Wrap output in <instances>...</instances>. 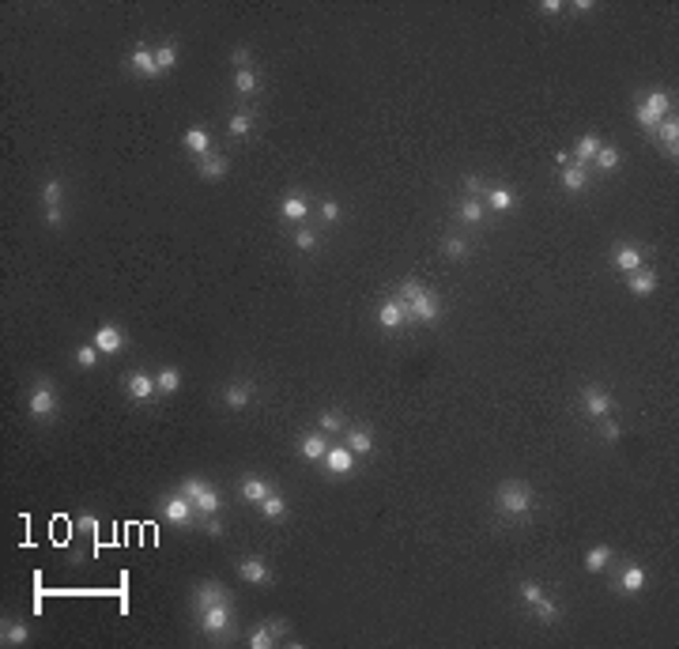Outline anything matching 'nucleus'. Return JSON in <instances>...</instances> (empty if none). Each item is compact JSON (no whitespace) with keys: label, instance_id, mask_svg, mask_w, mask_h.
Returning <instances> with one entry per match:
<instances>
[{"label":"nucleus","instance_id":"1","mask_svg":"<svg viewBox=\"0 0 679 649\" xmlns=\"http://www.w3.org/2000/svg\"><path fill=\"white\" fill-rule=\"evenodd\" d=\"M495 506L506 518H525V513H532V506H536V498H532V487L525 480H506L495 495Z\"/></svg>","mask_w":679,"mask_h":649},{"label":"nucleus","instance_id":"2","mask_svg":"<svg viewBox=\"0 0 679 649\" xmlns=\"http://www.w3.org/2000/svg\"><path fill=\"white\" fill-rule=\"evenodd\" d=\"M196 619H201V630L208 638H226L234 627V600H211L204 608H196Z\"/></svg>","mask_w":679,"mask_h":649},{"label":"nucleus","instance_id":"3","mask_svg":"<svg viewBox=\"0 0 679 649\" xmlns=\"http://www.w3.org/2000/svg\"><path fill=\"white\" fill-rule=\"evenodd\" d=\"M178 491L193 502L196 513H219V491H216L208 480H201V476H189V480H185Z\"/></svg>","mask_w":679,"mask_h":649},{"label":"nucleus","instance_id":"4","mask_svg":"<svg viewBox=\"0 0 679 649\" xmlns=\"http://www.w3.org/2000/svg\"><path fill=\"white\" fill-rule=\"evenodd\" d=\"M404 306V321H419V325H434L442 306H438V295L431 287H423V295H416L411 302H401Z\"/></svg>","mask_w":679,"mask_h":649},{"label":"nucleus","instance_id":"5","mask_svg":"<svg viewBox=\"0 0 679 649\" xmlns=\"http://www.w3.org/2000/svg\"><path fill=\"white\" fill-rule=\"evenodd\" d=\"M26 408H31L34 419H53V412H57V393H53V386H49L46 378L31 389V396H26Z\"/></svg>","mask_w":679,"mask_h":649},{"label":"nucleus","instance_id":"6","mask_svg":"<svg viewBox=\"0 0 679 649\" xmlns=\"http://www.w3.org/2000/svg\"><path fill=\"white\" fill-rule=\"evenodd\" d=\"M581 401H585V416H593V419H604V416L615 412L611 393H604L600 386H585V389H581Z\"/></svg>","mask_w":679,"mask_h":649},{"label":"nucleus","instance_id":"7","mask_svg":"<svg viewBox=\"0 0 679 649\" xmlns=\"http://www.w3.org/2000/svg\"><path fill=\"white\" fill-rule=\"evenodd\" d=\"M129 69L136 72V76H144V79L163 76V72H159V61H155V49H151V46H144V42L132 46V53H129Z\"/></svg>","mask_w":679,"mask_h":649},{"label":"nucleus","instance_id":"8","mask_svg":"<svg viewBox=\"0 0 679 649\" xmlns=\"http://www.w3.org/2000/svg\"><path fill=\"white\" fill-rule=\"evenodd\" d=\"M163 518H166L170 525H193V518H196V506H193V502L178 491V495H170V498L163 502Z\"/></svg>","mask_w":679,"mask_h":649},{"label":"nucleus","instance_id":"9","mask_svg":"<svg viewBox=\"0 0 679 649\" xmlns=\"http://www.w3.org/2000/svg\"><path fill=\"white\" fill-rule=\"evenodd\" d=\"M283 634H287L283 619H268V623H261L257 630L249 634V645H253V649H272L279 638H283Z\"/></svg>","mask_w":679,"mask_h":649},{"label":"nucleus","instance_id":"10","mask_svg":"<svg viewBox=\"0 0 679 649\" xmlns=\"http://www.w3.org/2000/svg\"><path fill=\"white\" fill-rule=\"evenodd\" d=\"M125 393L132 396V401H151V396L159 393V386H155V378L148 374V370H136V374L125 378Z\"/></svg>","mask_w":679,"mask_h":649},{"label":"nucleus","instance_id":"11","mask_svg":"<svg viewBox=\"0 0 679 649\" xmlns=\"http://www.w3.org/2000/svg\"><path fill=\"white\" fill-rule=\"evenodd\" d=\"M325 468H328L332 476H351V472H355V453H351L348 446H328Z\"/></svg>","mask_w":679,"mask_h":649},{"label":"nucleus","instance_id":"12","mask_svg":"<svg viewBox=\"0 0 679 649\" xmlns=\"http://www.w3.org/2000/svg\"><path fill=\"white\" fill-rule=\"evenodd\" d=\"M91 343H95L102 355H114V351L125 348V336H121V328H117V325H99L95 336H91Z\"/></svg>","mask_w":679,"mask_h":649},{"label":"nucleus","instance_id":"13","mask_svg":"<svg viewBox=\"0 0 679 649\" xmlns=\"http://www.w3.org/2000/svg\"><path fill=\"white\" fill-rule=\"evenodd\" d=\"M653 136L660 140V148H664V155H679V121H675V114H668L664 121L653 129Z\"/></svg>","mask_w":679,"mask_h":649},{"label":"nucleus","instance_id":"14","mask_svg":"<svg viewBox=\"0 0 679 649\" xmlns=\"http://www.w3.org/2000/svg\"><path fill=\"white\" fill-rule=\"evenodd\" d=\"M223 401H226V408L231 412H242V408H249V401H253V381H231V386L223 389Z\"/></svg>","mask_w":679,"mask_h":649},{"label":"nucleus","instance_id":"15","mask_svg":"<svg viewBox=\"0 0 679 649\" xmlns=\"http://www.w3.org/2000/svg\"><path fill=\"white\" fill-rule=\"evenodd\" d=\"M196 170H201V178H204V181H223V178H226V170H231V163H226V155L208 151V155H201Z\"/></svg>","mask_w":679,"mask_h":649},{"label":"nucleus","instance_id":"16","mask_svg":"<svg viewBox=\"0 0 679 649\" xmlns=\"http://www.w3.org/2000/svg\"><path fill=\"white\" fill-rule=\"evenodd\" d=\"M279 216L291 219V223H298V219L310 216V201H306L302 193H287L283 201H279Z\"/></svg>","mask_w":679,"mask_h":649},{"label":"nucleus","instance_id":"17","mask_svg":"<svg viewBox=\"0 0 679 649\" xmlns=\"http://www.w3.org/2000/svg\"><path fill=\"white\" fill-rule=\"evenodd\" d=\"M226 597H231V589H226L223 581H201L196 593H193V608H204L211 600H226Z\"/></svg>","mask_w":679,"mask_h":649},{"label":"nucleus","instance_id":"18","mask_svg":"<svg viewBox=\"0 0 679 649\" xmlns=\"http://www.w3.org/2000/svg\"><path fill=\"white\" fill-rule=\"evenodd\" d=\"M483 216H487V204L479 201V196H464V201L457 204V219H461V223H468V227L483 223Z\"/></svg>","mask_w":679,"mask_h":649},{"label":"nucleus","instance_id":"19","mask_svg":"<svg viewBox=\"0 0 679 649\" xmlns=\"http://www.w3.org/2000/svg\"><path fill=\"white\" fill-rule=\"evenodd\" d=\"M298 453H302V461H325V453H328L325 434H321V431H317V434H306V438L298 442Z\"/></svg>","mask_w":679,"mask_h":649},{"label":"nucleus","instance_id":"20","mask_svg":"<svg viewBox=\"0 0 679 649\" xmlns=\"http://www.w3.org/2000/svg\"><path fill=\"white\" fill-rule=\"evenodd\" d=\"M627 287L634 291V295H653V291H657V272L653 268H645V264H642V268H638V272H630V280H627Z\"/></svg>","mask_w":679,"mask_h":649},{"label":"nucleus","instance_id":"21","mask_svg":"<svg viewBox=\"0 0 679 649\" xmlns=\"http://www.w3.org/2000/svg\"><path fill=\"white\" fill-rule=\"evenodd\" d=\"M558 181H563V189H566V193H581V189H589V174H585V166H578V163L563 166V174H558Z\"/></svg>","mask_w":679,"mask_h":649},{"label":"nucleus","instance_id":"22","mask_svg":"<svg viewBox=\"0 0 679 649\" xmlns=\"http://www.w3.org/2000/svg\"><path fill=\"white\" fill-rule=\"evenodd\" d=\"M238 574H242V581H249V585H264V581L272 578V570L261 559H242L238 563Z\"/></svg>","mask_w":679,"mask_h":649},{"label":"nucleus","instance_id":"23","mask_svg":"<svg viewBox=\"0 0 679 649\" xmlns=\"http://www.w3.org/2000/svg\"><path fill=\"white\" fill-rule=\"evenodd\" d=\"M378 321H381L385 333H396V328L404 325V306H401L396 298H389V302H385V306L378 310Z\"/></svg>","mask_w":679,"mask_h":649},{"label":"nucleus","instance_id":"24","mask_svg":"<svg viewBox=\"0 0 679 649\" xmlns=\"http://www.w3.org/2000/svg\"><path fill=\"white\" fill-rule=\"evenodd\" d=\"M642 264H645V257H642V249H638V246H619L615 249V268H623L627 276L638 272Z\"/></svg>","mask_w":679,"mask_h":649},{"label":"nucleus","instance_id":"25","mask_svg":"<svg viewBox=\"0 0 679 649\" xmlns=\"http://www.w3.org/2000/svg\"><path fill=\"white\" fill-rule=\"evenodd\" d=\"M343 446H348L351 449V453L358 457V453H374V434H370V431H363V427H355V431H348V438H343Z\"/></svg>","mask_w":679,"mask_h":649},{"label":"nucleus","instance_id":"26","mask_svg":"<svg viewBox=\"0 0 679 649\" xmlns=\"http://www.w3.org/2000/svg\"><path fill=\"white\" fill-rule=\"evenodd\" d=\"M600 136H596V132H585V136L574 144V159H578V166H585V163H593V155L600 151Z\"/></svg>","mask_w":679,"mask_h":649},{"label":"nucleus","instance_id":"27","mask_svg":"<svg viewBox=\"0 0 679 649\" xmlns=\"http://www.w3.org/2000/svg\"><path fill=\"white\" fill-rule=\"evenodd\" d=\"M638 106H645V110L653 114L657 121H664V117L672 114V95H664V91H649L645 102H638Z\"/></svg>","mask_w":679,"mask_h":649},{"label":"nucleus","instance_id":"28","mask_svg":"<svg viewBox=\"0 0 679 649\" xmlns=\"http://www.w3.org/2000/svg\"><path fill=\"white\" fill-rule=\"evenodd\" d=\"M611 559H615V551H611L608 544H600V548H593L589 555H585V570H589V574H600V570H608V566H611Z\"/></svg>","mask_w":679,"mask_h":649},{"label":"nucleus","instance_id":"29","mask_svg":"<svg viewBox=\"0 0 679 649\" xmlns=\"http://www.w3.org/2000/svg\"><path fill=\"white\" fill-rule=\"evenodd\" d=\"M532 612H536V619H540V623H558V615H563V608H558V600L555 597H548V593H543V597L536 600V604H532Z\"/></svg>","mask_w":679,"mask_h":649},{"label":"nucleus","instance_id":"30","mask_svg":"<svg viewBox=\"0 0 679 649\" xmlns=\"http://www.w3.org/2000/svg\"><path fill=\"white\" fill-rule=\"evenodd\" d=\"M627 593H642L645 585H649V574H645V566H638V563H630L627 570H623V581H619Z\"/></svg>","mask_w":679,"mask_h":649},{"label":"nucleus","instance_id":"31","mask_svg":"<svg viewBox=\"0 0 679 649\" xmlns=\"http://www.w3.org/2000/svg\"><path fill=\"white\" fill-rule=\"evenodd\" d=\"M268 495H272V487L264 483V480H257V476H246V480H242V498H246V502H257V506H261Z\"/></svg>","mask_w":679,"mask_h":649},{"label":"nucleus","instance_id":"32","mask_svg":"<svg viewBox=\"0 0 679 649\" xmlns=\"http://www.w3.org/2000/svg\"><path fill=\"white\" fill-rule=\"evenodd\" d=\"M181 144H185V148H189L193 155H208V151H211V136H208L204 129H185Z\"/></svg>","mask_w":679,"mask_h":649},{"label":"nucleus","instance_id":"33","mask_svg":"<svg viewBox=\"0 0 679 649\" xmlns=\"http://www.w3.org/2000/svg\"><path fill=\"white\" fill-rule=\"evenodd\" d=\"M155 386L163 396H174L181 389V370L178 366H166V370H159V378H155Z\"/></svg>","mask_w":679,"mask_h":649},{"label":"nucleus","instance_id":"34","mask_svg":"<svg viewBox=\"0 0 679 649\" xmlns=\"http://www.w3.org/2000/svg\"><path fill=\"white\" fill-rule=\"evenodd\" d=\"M26 638H31V627L19 623V619H11V623L4 619V634H0V642H4V645H23Z\"/></svg>","mask_w":679,"mask_h":649},{"label":"nucleus","instance_id":"35","mask_svg":"<svg viewBox=\"0 0 679 649\" xmlns=\"http://www.w3.org/2000/svg\"><path fill=\"white\" fill-rule=\"evenodd\" d=\"M261 518L283 521V518H287V498H283V495H268V498L261 502Z\"/></svg>","mask_w":679,"mask_h":649},{"label":"nucleus","instance_id":"36","mask_svg":"<svg viewBox=\"0 0 679 649\" xmlns=\"http://www.w3.org/2000/svg\"><path fill=\"white\" fill-rule=\"evenodd\" d=\"M593 163L600 166V170H619L623 155H619V148H615V144H600V151L593 155Z\"/></svg>","mask_w":679,"mask_h":649},{"label":"nucleus","instance_id":"37","mask_svg":"<svg viewBox=\"0 0 679 649\" xmlns=\"http://www.w3.org/2000/svg\"><path fill=\"white\" fill-rule=\"evenodd\" d=\"M491 211H510L513 208V193L510 189H487V201H483Z\"/></svg>","mask_w":679,"mask_h":649},{"label":"nucleus","instance_id":"38","mask_svg":"<svg viewBox=\"0 0 679 649\" xmlns=\"http://www.w3.org/2000/svg\"><path fill=\"white\" fill-rule=\"evenodd\" d=\"M343 423H348V416H343V412H332V408L317 416V427H321V434H340Z\"/></svg>","mask_w":679,"mask_h":649},{"label":"nucleus","instance_id":"39","mask_svg":"<svg viewBox=\"0 0 679 649\" xmlns=\"http://www.w3.org/2000/svg\"><path fill=\"white\" fill-rule=\"evenodd\" d=\"M257 87L261 84H257V72H253V69H238L234 72V91H238V95H253Z\"/></svg>","mask_w":679,"mask_h":649},{"label":"nucleus","instance_id":"40","mask_svg":"<svg viewBox=\"0 0 679 649\" xmlns=\"http://www.w3.org/2000/svg\"><path fill=\"white\" fill-rule=\"evenodd\" d=\"M155 61H159V72L174 69V64H178V42H163L155 49Z\"/></svg>","mask_w":679,"mask_h":649},{"label":"nucleus","instance_id":"41","mask_svg":"<svg viewBox=\"0 0 679 649\" xmlns=\"http://www.w3.org/2000/svg\"><path fill=\"white\" fill-rule=\"evenodd\" d=\"M42 204L46 208H61L64 204V185L53 178V181H46V189H42Z\"/></svg>","mask_w":679,"mask_h":649},{"label":"nucleus","instance_id":"42","mask_svg":"<svg viewBox=\"0 0 679 649\" xmlns=\"http://www.w3.org/2000/svg\"><path fill=\"white\" fill-rule=\"evenodd\" d=\"M249 129H253V114H249V110H238V114L231 117V125H226V132H231V136H246Z\"/></svg>","mask_w":679,"mask_h":649},{"label":"nucleus","instance_id":"43","mask_svg":"<svg viewBox=\"0 0 679 649\" xmlns=\"http://www.w3.org/2000/svg\"><path fill=\"white\" fill-rule=\"evenodd\" d=\"M99 359H102V351L95 348V343H84V348H76V363L84 366V370H91V366H99Z\"/></svg>","mask_w":679,"mask_h":649},{"label":"nucleus","instance_id":"44","mask_svg":"<svg viewBox=\"0 0 679 649\" xmlns=\"http://www.w3.org/2000/svg\"><path fill=\"white\" fill-rule=\"evenodd\" d=\"M416 295H423V283H419V280H404L401 287H396V302H411Z\"/></svg>","mask_w":679,"mask_h":649},{"label":"nucleus","instance_id":"45","mask_svg":"<svg viewBox=\"0 0 679 649\" xmlns=\"http://www.w3.org/2000/svg\"><path fill=\"white\" fill-rule=\"evenodd\" d=\"M543 597V585H540V581H521V600L532 608V604H536Z\"/></svg>","mask_w":679,"mask_h":649},{"label":"nucleus","instance_id":"46","mask_svg":"<svg viewBox=\"0 0 679 649\" xmlns=\"http://www.w3.org/2000/svg\"><path fill=\"white\" fill-rule=\"evenodd\" d=\"M446 257H453V261L468 257V242L464 238H446Z\"/></svg>","mask_w":679,"mask_h":649},{"label":"nucleus","instance_id":"47","mask_svg":"<svg viewBox=\"0 0 679 649\" xmlns=\"http://www.w3.org/2000/svg\"><path fill=\"white\" fill-rule=\"evenodd\" d=\"M295 246L302 249V253H313V249H317V234L313 231H295Z\"/></svg>","mask_w":679,"mask_h":649},{"label":"nucleus","instance_id":"48","mask_svg":"<svg viewBox=\"0 0 679 649\" xmlns=\"http://www.w3.org/2000/svg\"><path fill=\"white\" fill-rule=\"evenodd\" d=\"M600 434H604L608 442H619V438H623V427H619L615 419H608V416H604V419H600Z\"/></svg>","mask_w":679,"mask_h":649},{"label":"nucleus","instance_id":"49","mask_svg":"<svg viewBox=\"0 0 679 649\" xmlns=\"http://www.w3.org/2000/svg\"><path fill=\"white\" fill-rule=\"evenodd\" d=\"M317 208H321V219H325V223H336V219H340V204L332 201V196H325Z\"/></svg>","mask_w":679,"mask_h":649},{"label":"nucleus","instance_id":"50","mask_svg":"<svg viewBox=\"0 0 679 649\" xmlns=\"http://www.w3.org/2000/svg\"><path fill=\"white\" fill-rule=\"evenodd\" d=\"M634 117H638V125H642L645 132H653V129L660 125V121H657V117H653V114H649V110H645V106H638V110H634Z\"/></svg>","mask_w":679,"mask_h":649},{"label":"nucleus","instance_id":"51","mask_svg":"<svg viewBox=\"0 0 679 649\" xmlns=\"http://www.w3.org/2000/svg\"><path fill=\"white\" fill-rule=\"evenodd\" d=\"M231 61L238 64V69H253V53H249L246 46H238V49L231 53Z\"/></svg>","mask_w":679,"mask_h":649},{"label":"nucleus","instance_id":"52","mask_svg":"<svg viewBox=\"0 0 679 649\" xmlns=\"http://www.w3.org/2000/svg\"><path fill=\"white\" fill-rule=\"evenodd\" d=\"M204 533L208 536H223V521H216V513H204Z\"/></svg>","mask_w":679,"mask_h":649},{"label":"nucleus","instance_id":"53","mask_svg":"<svg viewBox=\"0 0 679 649\" xmlns=\"http://www.w3.org/2000/svg\"><path fill=\"white\" fill-rule=\"evenodd\" d=\"M46 223H49V227H61V223H64V211H61V208H46Z\"/></svg>","mask_w":679,"mask_h":649},{"label":"nucleus","instance_id":"54","mask_svg":"<svg viewBox=\"0 0 679 649\" xmlns=\"http://www.w3.org/2000/svg\"><path fill=\"white\" fill-rule=\"evenodd\" d=\"M540 11H543V16H558V11H563V0H543Z\"/></svg>","mask_w":679,"mask_h":649},{"label":"nucleus","instance_id":"55","mask_svg":"<svg viewBox=\"0 0 679 649\" xmlns=\"http://www.w3.org/2000/svg\"><path fill=\"white\" fill-rule=\"evenodd\" d=\"M479 189H483V181H479L476 174H468V196H476Z\"/></svg>","mask_w":679,"mask_h":649}]
</instances>
